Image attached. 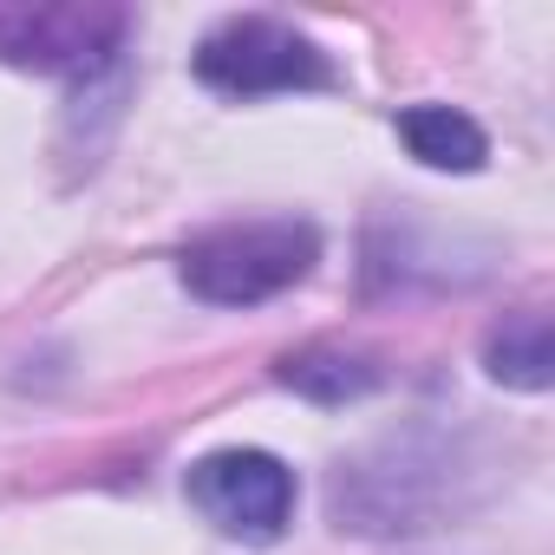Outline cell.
<instances>
[{
	"mask_svg": "<svg viewBox=\"0 0 555 555\" xmlns=\"http://www.w3.org/2000/svg\"><path fill=\"white\" fill-rule=\"evenodd\" d=\"M321 261L314 222L261 216V222H222L183 242V288L209 308H255L308 282Z\"/></svg>",
	"mask_w": 555,
	"mask_h": 555,
	"instance_id": "1",
	"label": "cell"
},
{
	"mask_svg": "<svg viewBox=\"0 0 555 555\" xmlns=\"http://www.w3.org/2000/svg\"><path fill=\"white\" fill-rule=\"evenodd\" d=\"M196 79L222 99H268V92H327L340 73L321 40L274 14H229L196 40Z\"/></svg>",
	"mask_w": 555,
	"mask_h": 555,
	"instance_id": "2",
	"label": "cell"
},
{
	"mask_svg": "<svg viewBox=\"0 0 555 555\" xmlns=\"http://www.w3.org/2000/svg\"><path fill=\"white\" fill-rule=\"evenodd\" d=\"M131 40V14L112 0H53V8H0V66L40 79H105Z\"/></svg>",
	"mask_w": 555,
	"mask_h": 555,
	"instance_id": "3",
	"label": "cell"
},
{
	"mask_svg": "<svg viewBox=\"0 0 555 555\" xmlns=\"http://www.w3.org/2000/svg\"><path fill=\"white\" fill-rule=\"evenodd\" d=\"M183 496H190L222 535L274 542V535L288 529V516H295V470L274 457V451L229 444V451H209V457L190 464Z\"/></svg>",
	"mask_w": 555,
	"mask_h": 555,
	"instance_id": "4",
	"label": "cell"
},
{
	"mask_svg": "<svg viewBox=\"0 0 555 555\" xmlns=\"http://www.w3.org/2000/svg\"><path fill=\"white\" fill-rule=\"evenodd\" d=\"M399 138H405V151H412L425 170H457V177H470V170H483V157H490L483 125L464 118L457 105H405V112H399Z\"/></svg>",
	"mask_w": 555,
	"mask_h": 555,
	"instance_id": "5",
	"label": "cell"
},
{
	"mask_svg": "<svg viewBox=\"0 0 555 555\" xmlns=\"http://www.w3.org/2000/svg\"><path fill=\"white\" fill-rule=\"evenodd\" d=\"M483 366L490 379L516 386V392H548L555 379V353H548V314L542 308H516L490 327L483 340Z\"/></svg>",
	"mask_w": 555,
	"mask_h": 555,
	"instance_id": "6",
	"label": "cell"
},
{
	"mask_svg": "<svg viewBox=\"0 0 555 555\" xmlns=\"http://www.w3.org/2000/svg\"><path fill=\"white\" fill-rule=\"evenodd\" d=\"M274 379L295 386L301 399L347 405V399H360V392H373V386H379V366H366V360H360V353H347V347H301V353H288L282 366H274Z\"/></svg>",
	"mask_w": 555,
	"mask_h": 555,
	"instance_id": "7",
	"label": "cell"
}]
</instances>
